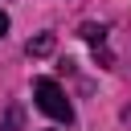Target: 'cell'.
<instances>
[{
  "label": "cell",
  "mask_w": 131,
  "mask_h": 131,
  "mask_svg": "<svg viewBox=\"0 0 131 131\" xmlns=\"http://www.w3.org/2000/svg\"><path fill=\"white\" fill-rule=\"evenodd\" d=\"M53 45H57V37H53V33H37L25 49H29V57H49V53H53Z\"/></svg>",
  "instance_id": "obj_2"
},
{
  "label": "cell",
  "mask_w": 131,
  "mask_h": 131,
  "mask_svg": "<svg viewBox=\"0 0 131 131\" xmlns=\"http://www.w3.org/2000/svg\"><path fill=\"white\" fill-rule=\"evenodd\" d=\"M20 127V111H8V127H0V131H16Z\"/></svg>",
  "instance_id": "obj_4"
},
{
  "label": "cell",
  "mask_w": 131,
  "mask_h": 131,
  "mask_svg": "<svg viewBox=\"0 0 131 131\" xmlns=\"http://www.w3.org/2000/svg\"><path fill=\"white\" fill-rule=\"evenodd\" d=\"M33 98H37V106H41L49 119H57V123H70V119H74V106H70L66 90H61L53 78H37V82H33Z\"/></svg>",
  "instance_id": "obj_1"
},
{
  "label": "cell",
  "mask_w": 131,
  "mask_h": 131,
  "mask_svg": "<svg viewBox=\"0 0 131 131\" xmlns=\"http://www.w3.org/2000/svg\"><path fill=\"white\" fill-rule=\"evenodd\" d=\"M4 33H8V12L0 8V37H4Z\"/></svg>",
  "instance_id": "obj_5"
},
{
  "label": "cell",
  "mask_w": 131,
  "mask_h": 131,
  "mask_svg": "<svg viewBox=\"0 0 131 131\" xmlns=\"http://www.w3.org/2000/svg\"><path fill=\"white\" fill-rule=\"evenodd\" d=\"M78 33H82V37H86V41H90L94 49H102V41H106V29H102V25H90V20H86V25L78 29Z\"/></svg>",
  "instance_id": "obj_3"
}]
</instances>
